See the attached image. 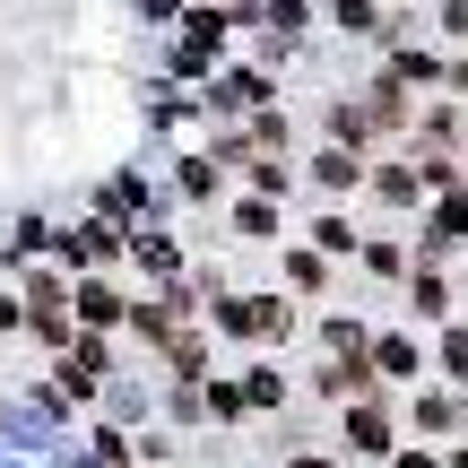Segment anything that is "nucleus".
I'll return each instance as SVG.
<instances>
[{
    "label": "nucleus",
    "mask_w": 468,
    "mask_h": 468,
    "mask_svg": "<svg viewBox=\"0 0 468 468\" xmlns=\"http://www.w3.org/2000/svg\"><path fill=\"white\" fill-rule=\"evenodd\" d=\"M208 321L234 330V338H286V330H295V313H286L278 295H234V303H218Z\"/></svg>",
    "instance_id": "nucleus-1"
},
{
    "label": "nucleus",
    "mask_w": 468,
    "mask_h": 468,
    "mask_svg": "<svg viewBox=\"0 0 468 468\" xmlns=\"http://www.w3.org/2000/svg\"><path fill=\"white\" fill-rule=\"evenodd\" d=\"M373 382H382V365H373V338H365L356 356H330V365L313 373V390H321V399H338V408H347V399H373Z\"/></svg>",
    "instance_id": "nucleus-2"
},
{
    "label": "nucleus",
    "mask_w": 468,
    "mask_h": 468,
    "mask_svg": "<svg viewBox=\"0 0 468 468\" xmlns=\"http://www.w3.org/2000/svg\"><path fill=\"white\" fill-rule=\"evenodd\" d=\"M347 452H365V460H390V452H399V425H390L382 399H347Z\"/></svg>",
    "instance_id": "nucleus-3"
},
{
    "label": "nucleus",
    "mask_w": 468,
    "mask_h": 468,
    "mask_svg": "<svg viewBox=\"0 0 468 468\" xmlns=\"http://www.w3.org/2000/svg\"><path fill=\"white\" fill-rule=\"evenodd\" d=\"M226 27H234L226 9H191V35H183V69H191V79H200V69L226 52Z\"/></svg>",
    "instance_id": "nucleus-4"
},
{
    "label": "nucleus",
    "mask_w": 468,
    "mask_h": 468,
    "mask_svg": "<svg viewBox=\"0 0 468 468\" xmlns=\"http://www.w3.org/2000/svg\"><path fill=\"white\" fill-rule=\"evenodd\" d=\"M313 183L330 191V200H338V191H356V183H373V174H365V148H338V139H330V148L313 156Z\"/></svg>",
    "instance_id": "nucleus-5"
},
{
    "label": "nucleus",
    "mask_w": 468,
    "mask_h": 468,
    "mask_svg": "<svg viewBox=\"0 0 468 468\" xmlns=\"http://www.w3.org/2000/svg\"><path fill=\"white\" fill-rule=\"evenodd\" d=\"M408 313H417V321H452V286H442V269H434V261L408 269Z\"/></svg>",
    "instance_id": "nucleus-6"
},
{
    "label": "nucleus",
    "mask_w": 468,
    "mask_h": 468,
    "mask_svg": "<svg viewBox=\"0 0 468 468\" xmlns=\"http://www.w3.org/2000/svg\"><path fill=\"white\" fill-rule=\"evenodd\" d=\"M373 365H382V382H417V373H434V365H425V347H417V338H399V330L373 338Z\"/></svg>",
    "instance_id": "nucleus-7"
},
{
    "label": "nucleus",
    "mask_w": 468,
    "mask_h": 468,
    "mask_svg": "<svg viewBox=\"0 0 468 468\" xmlns=\"http://www.w3.org/2000/svg\"><path fill=\"white\" fill-rule=\"evenodd\" d=\"M330 27H347V35H365V44H390V35H399V27H390L382 9H373V0H338V9H330Z\"/></svg>",
    "instance_id": "nucleus-8"
},
{
    "label": "nucleus",
    "mask_w": 468,
    "mask_h": 468,
    "mask_svg": "<svg viewBox=\"0 0 468 468\" xmlns=\"http://www.w3.org/2000/svg\"><path fill=\"white\" fill-rule=\"evenodd\" d=\"M234 234H243V243H278V200H261V191H251V200H234Z\"/></svg>",
    "instance_id": "nucleus-9"
},
{
    "label": "nucleus",
    "mask_w": 468,
    "mask_h": 468,
    "mask_svg": "<svg viewBox=\"0 0 468 468\" xmlns=\"http://www.w3.org/2000/svg\"><path fill=\"white\" fill-rule=\"evenodd\" d=\"M417 139H425V148H452V139H468V122H460V96L425 104V113H417Z\"/></svg>",
    "instance_id": "nucleus-10"
},
{
    "label": "nucleus",
    "mask_w": 468,
    "mask_h": 468,
    "mask_svg": "<svg viewBox=\"0 0 468 468\" xmlns=\"http://www.w3.org/2000/svg\"><path fill=\"white\" fill-rule=\"evenodd\" d=\"M303 234H313V251H330V261H338V251H365V234L347 226V208H321V218L303 226Z\"/></svg>",
    "instance_id": "nucleus-11"
},
{
    "label": "nucleus",
    "mask_w": 468,
    "mask_h": 468,
    "mask_svg": "<svg viewBox=\"0 0 468 468\" xmlns=\"http://www.w3.org/2000/svg\"><path fill=\"white\" fill-rule=\"evenodd\" d=\"M434 373H442L452 390H468V330H460V321H442V338H434Z\"/></svg>",
    "instance_id": "nucleus-12"
},
{
    "label": "nucleus",
    "mask_w": 468,
    "mask_h": 468,
    "mask_svg": "<svg viewBox=\"0 0 468 468\" xmlns=\"http://www.w3.org/2000/svg\"><path fill=\"white\" fill-rule=\"evenodd\" d=\"M373 191H382L390 208H417V200H425V174H417V156H408V165H382V174H373Z\"/></svg>",
    "instance_id": "nucleus-13"
},
{
    "label": "nucleus",
    "mask_w": 468,
    "mask_h": 468,
    "mask_svg": "<svg viewBox=\"0 0 468 468\" xmlns=\"http://www.w3.org/2000/svg\"><path fill=\"white\" fill-rule=\"evenodd\" d=\"M382 79H399V87H442V61H434V52H417V44H399Z\"/></svg>",
    "instance_id": "nucleus-14"
},
{
    "label": "nucleus",
    "mask_w": 468,
    "mask_h": 468,
    "mask_svg": "<svg viewBox=\"0 0 468 468\" xmlns=\"http://www.w3.org/2000/svg\"><path fill=\"white\" fill-rule=\"evenodd\" d=\"M356 261H365L373 278H408V269H417V261H408V243H390V234H365V251H356Z\"/></svg>",
    "instance_id": "nucleus-15"
},
{
    "label": "nucleus",
    "mask_w": 468,
    "mask_h": 468,
    "mask_svg": "<svg viewBox=\"0 0 468 468\" xmlns=\"http://www.w3.org/2000/svg\"><path fill=\"white\" fill-rule=\"evenodd\" d=\"M417 434H460V399L452 390H417Z\"/></svg>",
    "instance_id": "nucleus-16"
},
{
    "label": "nucleus",
    "mask_w": 468,
    "mask_h": 468,
    "mask_svg": "<svg viewBox=\"0 0 468 468\" xmlns=\"http://www.w3.org/2000/svg\"><path fill=\"white\" fill-rule=\"evenodd\" d=\"M286 286L295 295H321L330 286V251H286Z\"/></svg>",
    "instance_id": "nucleus-17"
},
{
    "label": "nucleus",
    "mask_w": 468,
    "mask_h": 468,
    "mask_svg": "<svg viewBox=\"0 0 468 468\" xmlns=\"http://www.w3.org/2000/svg\"><path fill=\"white\" fill-rule=\"evenodd\" d=\"M286 183H295L286 156H261V165H251V191H261V200H286Z\"/></svg>",
    "instance_id": "nucleus-18"
},
{
    "label": "nucleus",
    "mask_w": 468,
    "mask_h": 468,
    "mask_svg": "<svg viewBox=\"0 0 468 468\" xmlns=\"http://www.w3.org/2000/svg\"><path fill=\"white\" fill-rule=\"evenodd\" d=\"M243 399H251V408H278V399H286V373H269V365H251V382H243Z\"/></svg>",
    "instance_id": "nucleus-19"
},
{
    "label": "nucleus",
    "mask_w": 468,
    "mask_h": 468,
    "mask_svg": "<svg viewBox=\"0 0 468 468\" xmlns=\"http://www.w3.org/2000/svg\"><path fill=\"white\" fill-rule=\"evenodd\" d=\"M321 347H330V356H356V347H365V330L338 313V321H321Z\"/></svg>",
    "instance_id": "nucleus-20"
},
{
    "label": "nucleus",
    "mask_w": 468,
    "mask_h": 468,
    "mask_svg": "<svg viewBox=\"0 0 468 468\" xmlns=\"http://www.w3.org/2000/svg\"><path fill=\"white\" fill-rule=\"evenodd\" d=\"M183 191H191V200H218V165H208V156H191V165H183Z\"/></svg>",
    "instance_id": "nucleus-21"
},
{
    "label": "nucleus",
    "mask_w": 468,
    "mask_h": 468,
    "mask_svg": "<svg viewBox=\"0 0 468 468\" xmlns=\"http://www.w3.org/2000/svg\"><path fill=\"white\" fill-rule=\"evenodd\" d=\"M79 303H87V321H122V295H113V286H87Z\"/></svg>",
    "instance_id": "nucleus-22"
},
{
    "label": "nucleus",
    "mask_w": 468,
    "mask_h": 468,
    "mask_svg": "<svg viewBox=\"0 0 468 468\" xmlns=\"http://www.w3.org/2000/svg\"><path fill=\"white\" fill-rule=\"evenodd\" d=\"M390 468H452V460H442L434 442H408V452H390Z\"/></svg>",
    "instance_id": "nucleus-23"
},
{
    "label": "nucleus",
    "mask_w": 468,
    "mask_h": 468,
    "mask_svg": "<svg viewBox=\"0 0 468 468\" xmlns=\"http://www.w3.org/2000/svg\"><path fill=\"white\" fill-rule=\"evenodd\" d=\"M442 35H452V44H468V0H442Z\"/></svg>",
    "instance_id": "nucleus-24"
},
{
    "label": "nucleus",
    "mask_w": 468,
    "mask_h": 468,
    "mask_svg": "<svg viewBox=\"0 0 468 468\" xmlns=\"http://www.w3.org/2000/svg\"><path fill=\"white\" fill-rule=\"evenodd\" d=\"M286 468H338V460H321V452H303V460H286Z\"/></svg>",
    "instance_id": "nucleus-25"
},
{
    "label": "nucleus",
    "mask_w": 468,
    "mask_h": 468,
    "mask_svg": "<svg viewBox=\"0 0 468 468\" xmlns=\"http://www.w3.org/2000/svg\"><path fill=\"white\" fill-rule=\"evenodd\" d=\"M442 460H452V468H468V442H452V452H442Z\"/></svg>",
    "instance_id": "nucleus-26"
}]
</instances>
